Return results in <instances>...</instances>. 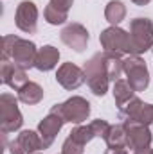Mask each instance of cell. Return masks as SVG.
<instances>
[{
    "label": "cell",
    "mask_w": 153,
    "mask_h": 154,
    "mask_svg": "<svg viewBox=\"0 0 153 154\" xmlns=\"http://www.w3.org/2000/svg\"><path fill=\"white\" fill-rule=\"evenodd\" d=\"M38 48L33 41L18 38L15 34H7L2 38V59H9L15 65L29 70L36 65Z\"/></svg>",
    "instance_id": "cell-1"
},
{
    "label": "cell",
    "mask_w": 153,
    "mask_h": 154,
    "mask_svg": "<svg viewBox=\"0 0 153 154\" xmlns=\"http://www.w3.org/2000/svg\"><path fill=\"white\" fill-rule=\"evenodd\" d=\"M83 72L86 77V84L92 90L94 95L103 97L108 91V84H110V74H108V66H106V54L105 52H97L94 54L83 66Z\"/></svg>",
    "instance_id": "cell-2"
},
{
    "label": "cell",
    "mask_w": 153,
    "mask_h": 154,
    "mask_svg": "<svg viewBox=\"0 0 153 154\" xmlns=\"http://www.w3.org/2000/svg\"><path fill=\"white\" fill-rule=\"evenodd\" d=\"M99 41H101L105 52H112L117 56H122V54L133 56V45H132L130 32H126L124 29H121L117 25L105 29L99 36Z\"/></svg>",
    "instance_id": "cell-3"
},
{
    "label": "cell",
    "mask_w": 153,
    "mask_h": 154,
    "mask_svg": "<svg viewBox=\"0 0 153 154\" xmlns=\"http://www.w3.org/2000/svg\"><path fill=\"white\" fill-rule=\"evenodd\" d=\"M24 116L18 109V100L11 93H2L0 95V127L2 134L15 133L22 127Z\"/></svg>",
    "instance_id": "cell-4"
},
{
    "label": "cell",
    "mask_w": 153,
    "mask_h": 154,
    "mask_svg": "<svg viewBox=\"0 0 153 154\" xmlns=\"http://www.w3.org/2000/svg\"><path fill=\"white\" fill-rule=\"evenodd\" d=\"M50 111L58 113V115L65 120V124L70 122V124H77L79 125L81 122H85L90 116V102L86 99L76 95V97L67 99L61 104H54L50 108Z\"/></svg>",
    "instance_id": "cell-5"
},
{
    "label": "cell",
    "mask_w": 153,
    "mask_h": 154,
    "mask_svg": "<svg viewBox=\"0 0 153 154\" xmlns=\"http://www.w3.org/2000/svg\"><path fill=\"white\" fill-rule=\"evenodd\" d=\"M130 36L133 56L148 52L153 47V22L150 18H135L130 22Z\"/></svg>",
    "instance_id": "cell-6"
},
{
    "label": "cell",
    "mask_w": 153,
    "mask_h": 154,
    "mask_svg": "<svg viewBox=\"0 0 153 154\" xmlns=\"http://www.w3.org/2000/svg\"><path fill=\"white\" fill-rule=\"evenodd\" d=\"M122 72L126 74L130 86L135 91H144L150 86L148 66L144 59H141L139 56H128L126 59H122Z\"/></svg>",
    "instance_id": "cell-7"
},
{
    "label": "cell",
    "mask_w": 153,
    "mask_h": 154,
    "mask_svg": "<svg viewBox=\"0 0 153 154\" xmlns=\"http://www.w3.org/2000/svg\"><path fill=\"white\" fill-rule=\"evenodd\" d=\"M122 125L126 129V149H132L135 152V151L148 149L151 145L153 136L148 125L139 124V122H132V120H124Z\"/></svg>",
    "instance_id": "cell-8"
},
{
    "label": "cell",
    "mask_w": 153,
    "mask_h": 154,
    "mask_svg": "<svg viewBox=\"0 0 153 154\" xmlns=\"http://www.w3.org/2000/svg\"><path fill=\"white\" fill-rule=\"evenodd\" d=\"M15 22L22 32L34 34L38 29V7H36V4L31 0L20 2L16 7V13H15Z\"/></svg>",
    "instance_id": "cell-9"
},
{
    "label": "cell",
    "mask_w": 153,
    "mask_h": 154,
    "mask_svg": "<svg viewBox=\"0 0 153 154\" xmlns=\"http://www.w3.org/2000/svg\"><path fill=\"white\" fill-rule=\"evenodd\" d=\"M119 113L124 120L139 122V124H144V125L153 124V104H146L137 97H133L124 108H121Z\"/></svg>",
    "instance_id": "cell-10"
},
{
    "label": "cell",
    "mask_w": 153,
    "mask_h": 154,
    "mask_svg": "<svg viewBox=\"0 0 153 154\" xmlns=\"http://www.w3.org/2000/svg\"><path fill=\"white\" fill-rule=\"evenodd\" d=\"M40 149H43L40 133L36 131H22L11 143H9V152L11 154H33L38 152Z\"/></svg>",
    "instance_id": "cell-11"
},
{
    "label": "cell",
    "mask_w": 153,
    "mask_h": 154,
    "mask_svg": "<svg viewBox=\"0 0 153 154\" xmlns=\"http://www.w3.org/2000/svg\"><path fill=\"white\" fill-rule=\"evenodd\" d=\"M0 79L4 84H7L13 90H20L24 84H27V72L25 68L15 65L9 59H0Z\"/></svg>",
    "instance_id": "cell-12"
},
{
    "label": "cell",
    "mask_w": 153,
    "mask_h": 154,
    "mask_svg": "<svg viewBox=\"0 0 153 154\" xmlns=\"http://www.w3.org/2000/svg\"><path fill=\"white\" fill-rule=\"evenodd\" d=\"M60 38L69 48H72L76 52H83L86 48V45H88L90 36H88L86 27H83L81 23H69V25L63 27Z\"/></svg>",
    "instance_id": "cell-13"
},
{
    "label": "cell",
    "mask_w": 153,
    "mask_h": 154,
    "mask_svg": "<svg viewBox=\"0 0 153 154\" xmlns=\"http://www.w3.org/2000/svg\"><path fill=\"white\" fill-rule=\"evenodd\" d=\"M63 124H65V120L54 111H49V115L38 124V133L41 138V143H43V149H49L52 145V142L56 140Z\"/></svg>",
    "instance_id": "cell-14"
},
{
    "label": "cell",
    "mask_w": 153,
    "mask_h": 154,
    "mask_svg": "<svg viewBox=\"0 0 153 154\" xmlns=\"http://www.w3.org/2000/svg\"><path fill=\"white\" fill-rule=\"evenodd\" d=\"M56 81L65 90H76L86 81V77L83 68L76 66L74 63H63L56 72Z\"/></svg>",
    "instance_id": "cell-15"
},
{
    "label": "cell",
    "mask_w": 153,
    "mask_h": 154,
    "mask_svg": "<svg viewBox=\"0 0 153 154\" xmlns=\"http://www.w3.org/2000/svg\"><path fill=\"white\" fill-rule=\"evenodd\" d=\"M58 61H60V50L52 45H45L38 50L34 68H38L40 72H49L58 65Z\"/></svg>",
    "instance_id": "cell-16"
},
{
    "label": "cell",
    "mask_w": 153,
    "mask_h": 154,
    "mask_svg": "<svg viewBox=\"0 0 153 154\" xmlns=\"http://www.w3.org/2000/svg\"><path fill=\"white\" fill-rule=\"evenodd\" d=\"M41 99H43V88L33 81H29L27 84H24L18 90V100L27 104V106L38 104V102H41Z\"/></svg>",
    "instance_id": "cell-17"
},
{
    "label": "cell",
    "mask_w": 153,
    "mask_h": 154,
    "mask_svg": "<svg viewBox=\"0 0 153 154\" xmlns=\"http://www.w3.org/2000/svg\"><path fill=\"white\" fill-rule=\"evenodd\" d=\"M133 97H135V90L130 86L128 81L117 79V81L114 82V100H115V106H117L119 109L124 108Z\"/></svg>",
    "instance_id": "cell-18"
},
{
    "label": "cell",
    "mask_w": 153,
    "mask_h": 154,
    "mask_svg": "<svg viewBox=\"0 0 153 154\" xmlns=\"http://www.w3.org/2000/svg\"><path fill=\"white\" fill-rule=\"evenodd\" d=\"M108 149H126V129L122 124L112 125L106 138H105Z\"/></svg>",
    "instance_id": "cell-19"
},
{
    "label": "cell",
    "mask_w": 153,
    "mask_h": 154,
    "mask_svg": "<svg viewBox=\"0 0 153 154\" xmlns=\"http://www.w3.org/2000/svg\"><path fill=\"white\" fill-rule=\"evenodd\" d=\"M126 16V5L121 2V0H112L106 4V9H105V18L106 22H110L112 25H119Z\"/></svg>",
    "instance_id": "cell-20"
},
{
    "label": "cell",
    "mask_w": 153,
    "mask_h": 154,
    "mask_svg": "<svg viewBox=\"0 0 153 154\" xmlns=\"http://www.w3.org/2000/svg\"><path fill=\"white\" fill-rule=\"evenodd\" d=\"M43 18H45V22L50 23V25H61V23H65V22L69 20V13L60 11V9H56L54 5L49 4V5L45 7V11H43Z\"/></svg>",
    "instance_id": "cell-21"
},
{
    "label": "cell",
    "mask_w": 153,
    "mask_h": 154,
    "mask_svg": "<svg viewBox=\"0 0 153 154\" xmlns=\"http://www.w3.org/2000/svg\"><path fill=\"white\" fill-rule=\"evenodd\" d=\"M69 136H70L72 140H76L77 143L86 145L92 138H96V133H94V129H92L90 124H88V125H76V127L70 131Z\"/></svg>",
    "instance_id": "cell-22"
},
{
    "label": "cell",
    "mask_w": 153,
    "mask_h": 154,
    "mask_svg": "<svg viewBox=\"0 0 153 154\" xmlns=\"http://www.w3.org/2000/svg\"><path fill=\"white\" fill-rule=\"evenodd\" d=\"M90 127L94 129V133H96V136H99V138H106V134H108V131H110V124L106 122V120H101V118H97V120H94L92 124H90Z\"/></svg>",
    "instance_id": "cell-23"
},
{
    "label": "cell",
    "mask_w": 153,
    "mask_h": 154,
    "mask_svg": "<svg viewBox=\"0 0 153 154\" xmlns=\"http://www.w3.org/2000/svg\"><path fill=\"white\" fill-rule=\"evenodd\" d=\"M85 145H81V143H77L76 140H72L70 136L63 142V147H61V154H83V149Z\"/></svg>",
    "instance_id": "cell-24"
},
{
    "label": "cell",
    "mask_w": 153,
    "mask_h": 154,
    "mask_svg": "<svg viewBox=\"0 0 153 154\" xmlns=\"http://www.w3.org/2000/svg\"><path fill=\"white\" fill-rule=\"evenodd\" d=\"M49 4H50V5H54V7H56V9H60V11H65V13H69V9L72 7L74 0H50Z\"/></svg>",
    "instance_id": "cell-25"
},
{
    "label": "cell",
    "mask_w": 153,
    "mask_h": 154,
    "mask_svg": "<svg viewBox=\"0 0 153 154\" xmlns=\"http://www.w3.org/2000/svg\"><path fill=\"white\" fill-rule=\"evenodd\" d=\"M105 154H128L126 149H106Z\"/></svg>",
    "instance_id": "cell-26"
},
{
    "label": "cell",
    "mask_w": 153,
    "mask_h": 154,
    "mask_svg": "<svg viewBox=\"0 0 153 154\" xmlns=\"http://www.w3.org/2000/svg\"><path fill=\"white\" fill-rule=\"evenodd\" d=\"M132 2H133L135 5H148L151 0H132Z\"/></svg>",
    "instance_id": "cell-27"
},
{
    "label": "cell",
    "mask_w": 153,
    "mask_h": 154,
    "mask_svg": "<svg viewBox=\"0 0 153 154\" xmlns=\"http://www.w3.org/2000/svg\"><path fill=\"white\" fill-rule=\"evenodd\" d=\"M133 154H153V149L148 147V149H142V151H135Z\"/></svg>",
    "instance_id": "cell-28"
},
{
    "label": "cell",
    "mask_w": 153,
    "mask_h": 154,
    "mask_svg": "<svg viewBox=\"0 0 153 154\" xmlns=\"http://www.w3.org/2000/svg\"><path fill=\"white\" fill-rule=\"evenodd\" d=\"M33 154H40V152H33Z\"/></svg>",
    "instance_id": "cell-29"
}]
</instances>
